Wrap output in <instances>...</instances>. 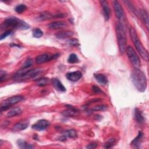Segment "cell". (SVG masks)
Listing matches in <instances>:
<instances>
[{
    "instance_id": "cell-1",
    "label": "cell",
    "mask_w": 149,
    "mask_h": 149,
    "mask_svg": "<svg viewBox=\"0 0 149 149\" xmlns=\"http://www.w3.org/2000/svg\"><path fill=\"white\" fill-rule=\"evenodd\" d=\"M132 81L136 88L144 92L147 87V78L144 73L138 68H134L132 73Z\"/></svg>"
},
{
    "instance_id": "cell-2",
    "label": "cell",
    "mask_w": 149,
    "mask_h": 149,
    "mask_svg": "<svg viewBox=\"0 0 149 149\" xmlns=\"http://www.w3.org/2000/svg\"><path fill=\"white\" fill-rule=\"evenodd\" d=\"M130 35L131 38L132 40V41H133L137 51L140 55L141 57L144 60L148 61L149 59V56H148V52L146 49V48L143 47V44H141V41H140V40L137 36L136 30L132 27H130Z\"/></svg>"
},
{
    "instance_id": "cell-3",
    "label": "cell",
    "mask_w": 149,
    "mask_h": 149,
    "mask_svg": "<svg viewBox=\"0 0 149 149\" xmlns=\"http://www.w3.org/2000/svg\"><path fill=\"white\" fill-rule=\"evenodd\" d=\"M116 31L119 50L122 54H123L126 49V37L124 27L121 23L117 24Z\"/></svg>"
},
{
    "instance_id": "cell-4",
    "label": "cell",
    "mask_w": 149,
    "mask_h": 149,
    "mask_svg": "<svg viewBox=\"0 0 149 149\" xmlns=\"http://www.w3.org/2000/svg\"><path fill=\"white\" fill-rule=\"evenodd\" d=\"M4 24L7 27H12L21 30H27L30 28V26L27 23L15 16L6 18L5 20Z\"/></svg>"
},
{
    "instance_id": "cell-5",
    "label": "cell",
    "mask_w": 149,
    "mask_h": 149,
    "mask_svg": "<svg viewBox=\"0 0 149 149\" xmlns=\"http://www.w3.org/2000/svg\"><path fill=\"white\" fill-rule=\"evenodd\" d=\"M127 55L129 61L135 68H139L140 65V61L139 56L131 46H128L126 49Z\"/></svg>"
},
{
    "instance_id": "cell-6",
    "label": "cell",
    "mask_w": 149,
    "mask_h": 149,
    "mask_svg": "<svg viewBox=\"0 0 149 149\" xmlns=\"http://www.w3.org/2000/svg\"><path fill=\"white\" fill-rule=\"evenodd\" d=\"M59 54H55L54 55H49L48 54H44L37 56L36 58V62L38 64L43 63L49 61L56 59L59 56Z\"/></svg>"
},
{
    "instance_id": "cell-7",
    "label": "cell",
    "mask_w": 149,
    "mask_h": 149,
    "mask_svg": "<svg viewBox=\"0 0 149 149\" xmlns=\"http://www.w3.org/2000/svg\"><path fill=\"white\" fill-rule=\"evenodd\" d=\"M23 99V97L22 95H15L12 96L6 100H5L4 101L2 102V105H8L10 106L12 105H14L20 101H21Z\"/></svg>"
},
{
    "instance_id": "cell-8",
    "label": "cell",
    "mask_w": 149,
    "mask_h": 149,
    "mask_svg": "<svg viewBox=\"0 0 149 149\" xmlns=\"http://www.w3.org/2000/svg\"><path fill=\"white\" fill-rule=\"evenodd\" d=\"M49 123L48 121L45 120V119H41L38 120L37 122H36L33 126L32 128L38 131H42L44 129H45L48 126Z\"/></svg>"
},
{
    "instance_id": "cell-9",
    "label": "cell",
    "mask_w": 149,
    "mask_h": 149,
    "mask_svg": "<svg viewBox=\"0 0 149 149\" xmlns=\"http://www.w3.org/2000/svg\"><path fill=\"white\" fill-rule=\"evenodd\" d=\"M113 7L114 9V12L115 13V15L116 17L119 19H120L123 17V10L119 3V2L117 1H113Z\"/></svg>"
},
{
    "instance_id": "cell-10",
    "label": "cell",
    "mask_w": 149,
    "mask_h": 149,
    "mask_svg": "<svg viewBox=\"0 0 149 149\" xmlns=\"http://www.w3.org/2000/svg\"><path fill=\"white\" fill-rule=\"evenodd\" d=\"M49 28L54 30L63 29L68 27V23L65 21H55L50 23L48 24Z\"/></svg>"
},
{
    "instance_id": "cell-11",
    "label": "cell",
    "mask_w": 149,
    "mask_h": 149,
    "mask_svg": "<svg viewBox=\"0 0 149 149\" xmlns=\"http://www.w3.org/2000/svg\"><path fill=\"white\" fill-rule=\"evenodd\" d=\"M66 78L72 81H77L82 77V73L80 71H75L69 72L66 74Z\"/></svg>"
},
{
    "instance_id": "cell-12",
    "label": "cell",
    "mask_w": 149,
    "mask_h": 149,
    "mask_svg": "<svg viewBox=\"0 0 149 149\" xmlns=\"http://www.w3.org/2000/svg\"><path fill=\"white\" fill-rule=\"evenodd\" d=\"M29 125V121L28 120H22L17 123H16L13 128L12 130L13 131H21V130H23L24 129H26Z\"/></svg>"
},
{
    "instance_id": "cell-13",
    "label": "cell",
    "mask_w": 149,
    "mask_h": 149,
    "mask_svg": "<svg viewBox=\"0 0 149 149\" xmlns=\"http://www.w3.org/2000/svg\"><path fill=\"white\" fill-rule=\"evenodd\" d=\"M79 113V111L74 107H69L68 109L63 111L62 114L66 117H73L77 116Z\"/></svg>"
},
{
    "instance_id": "cell-14",
    "label": "cell",
    "mask_w": 149,
    "mask_h": 149,
    "mask_svg": "<svg viewBox=\"0 0 149 149\" xmlns=\"http://www.w3.org/2000/svg\"><path fill=\"white\" fill-rule=\"evenodd\" d=\"M100 3L102 7L104 18L106 21H108L109 19V16H110V9H109L108 2L106 1H100Z\"/></svg>"
},
{
    "instance_id": "cell-15",
    "label": "cell",
    "mask_w": 149,
    "mask_h": 149,
    "mask_svg": "<svg viewBox=\"0 0 149 149\" xmlns=\"http://www.w3.org/2000/svg\"><path fill=\"white\" fill-rule=\"evenodd\" d=\"M51 82L54 87L56 90L59 91H62V92H64L66 91V88L64 87V86L58 79H56V78L52 79L51 80Z\"/></svg>"
},
{
    "instance_id": "cell-16",
    "label": "cell",
    "mask_w": 149,
    "mask_h": 149,
    "mask_svg": "<svg viewBox=\"0 0 149 149\" xmlns=\"http://www.w3.org/2000/svg\"><path fill=\"white\" fill-rule=\"evenodd\" d=\"M74 34L73 31H68V30H64V31H61L59 32H58L56 34L55 36L56 38H59V39H64L66 38H69L73 36Z\"/></svg>"
},
{
    "instance_id": "cell-17",
    "label": "cell",
    "mask_w": 149,
    "mask_h": 149,
    "mask_svg": "<svg viewBox=\"0 0 149 149\" xmlns=\"http://www.w3.org/2000/svg\"><path fill=\"white\" fill-rule=\"evenodd\" d=\"M94 77L96 80L102 85H106L108 83V79L106 76L102 73H97L94 74Z\"/></svg>"
},
{
    "instance_id": "cell-18",
    "label": "cell",
    "mask_w": 149,
    "mask_h": 149,
    "mask_svg": "<svg viewBox=\"0 0 149 149\" xmlns=\"http://www.w3.org/2000/svg\"><path fill=\"white\" fill-rule=\"evenodd\" d=\"M17 145L20 148H22V149H31V148H34V146L31 144H30L23 140H19L17 141Z\"/></svg>"
},
{
    "instance_id": "cell-19",
    "label": "cell",
    "mask_w": 149,
    "mask_h": 149,
    "mask_svg": "<svg viewBox=\"0 0 149 149\" xmlns=\"http://www.w3.org/2000/svg\"><path fill=\"white\" fill-rule=\"evenodd\" d=\"M143 135V134L141 132H139L137 136L133 140V141L131 142L130 144L132 146L134 147L139 148L140 147V145L141 142V139H142Z\"/></svg>"
},
{
    "instance_id": "cell-20",
    "label": "cell",
    "mask_w": 149,
    "mask_h": 149,
    "mask_svg": "<svg viewBox=\"0 0 149 149\" xmlns=\"http://www.w3.org/2000/svg\"><path fill=\"white\" fill-rule=\"evenodd\" d=\"M22 112V111L20 108L19 107H15L12 108L11 110H10L8 113H7V116L8 117H13L15 116L16 115H20Z\"/></svg>"
},
{
    "instance_id": "cell-21",
    "label": "cell",
    "mask_w": 149,
    "mask_h": 149,
    "mask_svg": "<svg viewBox=\"0 0 149 149\" xmlns=\"http://www.w3.org/2000/svg\"><path fill=\"white\" fill-rule=\"evenodd\" d=\"M134 118L136 121L139 123H143L144 122V118L141 111L138 109H134Z\"/></svg>"
},
{
    "instance_id": "cell-22",
    "label": "cell",
    "mask_w": 149,
    "mask_h": 149,
    "mask_svg": "<svg viewBox=\"0 0 149 149\" xmlns=\"http://www.w3.org/2000/svg\"><path fill=\"white\" fill-rule=\"evenodd\" d=\"M52 17H53V15L51 13H49V12L45 11V12H42L40 15V16L38 17V20L40 21H44V20L49 19Z\"/></svg>"
},
{
    "instance_id": "cell-23",
    "label": "cell",
    "mask_w": 149,
    "mask_h": 149,
    "mask_svg": "<svg viewBox=\"0 0 149 149\" xmlns=\"http://www.w3.org/2000/svg\"><path fill=\"white\" fill-rule=\"evenodd\" d=\"M63 135L64 136H65L66 137H70V138H73L76 137L77 136V133L75 130L74 129H69V130H65L63 133Z\"/></svg>"
},
{
    "instance_id": "cell-24",
    "label": "cell",
    "mask_w": 149,
    "mask_h": 149,
    "mask_svg": "<svg viewBox=\"0 0 149 149\" xmlns=\"http://www.w3.org/2000/svg\"><path fill=\"white\" fill-rule=\"evenodd\" d=\"M140 15L141 16V17L144 20V22L146 26V27L147 29H148V13L145 10H141Z\"/></svg>"
},
{
    "instance_id": "cell-25",
    "label": "cell",
    "mask_w": 149,
    "mask_h": 149,
    "mask_svg": "<svg viewBox=\"0 0 149 149\" xmlns=\"http://www.w3.org/2000/svg\"><path fill=\"white\" fill-rule=\"evenodd\" d=\"M49 82V79L48 78H41L36 80V83L39 86H44Z\"/></svg>"
},
{
    "instance_id": "cell-26",
    "label": "cell",
    "mask_w": 149,
    "mask_h": 149,
    "mask_svg": "<svg viewBox=\"0 0 149 149\" xmlns=\"http://www.w3.org/2000/svg\"><path fill=\"white\" fill-rule=\"evenodd\" d=\"M68 63H74L78 62L79 59H78L76 54H71L68 59Z\"/></svg>"
},
{
    "instance_id": "cell-27",
    "label": "cell",
    "mask_w": 149,
    "mask_h": 149,
    "mask_svg": "<svg viewBox=\"0 0 149 149\" xmlns=\"http://www.w3.org/2000/svg\"><path fill=\"white\" fill-rule=\"evenodd\" d=\"M27 9V7L24 4H20L19 5H17L15 9V11L17 13H22L23 12H24Z\"/></svg>"
},
{
    "instance_id": "cell-28",
    "label": "cell",
    "mask_w": 149,
    "mask_h": 149,
    "mask_svg": "<svg viewBox=\"0 0 149 149\" xmlns=\"http://www.w3.org/2000/svg\"><path fill=\"white\" fill-rule=\"evenodd\" d=\"M42 35V31L38 28H36L33 30V36L35 38H40Z\"/></svg>"
},
{
    "instance_id": "cell-29",
    "label": "cell",
    "mask_w": 149,
    "mask_h": 149,
    "mask_svg": "<svg viewBox=\"0 0 149 149\" xmlns=\"http://www.w3.org/2000/svg\"><path fill=\"white\" fill-rule=\"evenodd\" d=\"M123 2H124V3H125L127 5V6L129 8V9H130L131 10H132V11L134 12V13H135L136 15L138 16L139 12L136 10V9L134 8V6L132 4V3H131L130 1H124Z\"/></svg>"
},
{
    "instance_id": "cell-30",
    "label": "cell",
    "mask_w": 149,
    "mask_h": 149,
    "mask_svg": "<svg viewBox=\"0 0 149 149\" xmlns=\"http://www.w3.org/2000/svg\"><path fill=\"white\" fill-rule=\"evenodd\" d=\"M116 140L115 139H111L108 140V141L104 144V147L106 148H109L112 147L115 143Z\"/></svg>"
},
{
    "instance_id": "cell-31",
    "label": "cell",
    "mask_w": 149,
    "mask_h": 149,
    "mask_svg": "<svg viewBox=\"0 0 149 149\" xmlns=\"http://www.w3.org/2000/svg\"><path fill=\"white\" fill-rule=\"evenodd\" d=\"M32 64H33V59L31 58H28L23 63V69H27L30 67L32 65Z\"/></svg>"
},
{
    "instance_id": "cell-32",
    "label": "cell",
    "mask_w": 149,
    "mask_h": 149,
    "mask_svg": "<svg viewBox=\"0 0 149 149\" xmlns=\"http://www.w3.org/2000/svg\"><path fill=\"white\" fill-rule=\"evenodd\" d=\"M107 107L105 105H98L97 106L94 107L91 110L92 111H104L106 109Z\"/></svg>"
},
{
    "instance_id": "cell-33",
    "label": "cell",
    "mask_w": 149,
    "mask_h": 149,
    "mask_svg": "<svg viewBox=\"0 0 149 149\" xmlns=\"http://www.w3.org/2000/svg\"><path fill=\"white\" fill-rule=\"evenodd\" d=\"M68 41V43L70 45H72V46H75L76 47V46H79L80 45V44L79 42V41L77 39H76V38L70 39Z\"/></svg>"
},
{
    "instance_id": "cell-34",
    "label": "cell",
    "mask_w": 149,
    "mask_h": 149,
    "mask_svg": "<svg viewBox=\"0 0 149 149\" xmlns=\"http://www.w3.org/2000/svg\"><path fill=\"white\" fill-rule=\"evenodd\" d=\"M12 33V30H7L5 32H4L3 34H1V37H0V40H2L3 39H4L5 38H6L7 36H8L9 35H10Z\"/></svg>"
},
{
    "instance_id": "cell-35",
    "label": "cell",
    "mask_w": 149,
    "mask_h": 149,
    "mask_svg": "<svg viewBox=\"0 0 149 149\" xmlns=\"http://www.w3.org/2000/svg\"><path fill=\"white\" fill-rule=\"evenodd\" d=\"M92 89H93V92L95 93H96V94H100V93L102 94V93H103V91H102L98 87H97V86H94L93 87Z\"/></svg>"
},
{
    "instance_id": "cell-36",
    "label": "cell",
    "mask_w": 149,
    "mask_h": 149,
    "mask_svg": "<svg viewBox=\"0 0 149 149\" xmlns=\"http://www.w3.org/2000/svg\"><path fill=\"white\" fill-rule=\"evenodd\" d=\"M98 144L95 143H90L89 144H88L87 146H86V148H90V149H93V148H95L97 147Z\"/></svg>"
},
{
    "instance_id": "cell-37",
    "label": "cell",
    "mask_w": 149,
    "mask_h": 149,
    "mask_svg": "<svg viewBox=\"0 0 149 149\" xmlns=\"http://www.w3.org/2000/svg\"><path fill=\"white\" fill-rule=\"evenodd\" d=\"M67 16L66 14L65 13H58V14H55V15H53V17H58V18H62V17H65Z\"/></svg>"
}]
</instances>
